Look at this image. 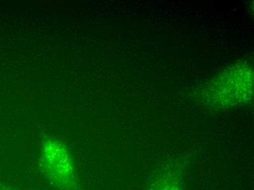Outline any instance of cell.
<instances>
[{"label": "cell", "instance_id": "1", "mask_svg": "<svg viewBox=\"0 0 254 190\" xmlns=\"http://www.w3.org/2000/svg\"><path fill=\"white\" fill-rule=\"evenodd\" d=\"M42 167L51 185L59 190H77L76 170L67 148L56 139L44 140L41 149Z\"/></svg>", "mask_w": 254, "mask_h": 190}]
</instances>
